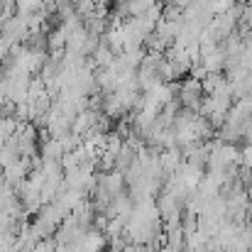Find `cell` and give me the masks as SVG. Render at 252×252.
<instances>
[{"instance_id": "6da1fadb", "label": "cell", "mask_w": 252, "mask_h": 252, "mask_svg": "<svg viewBox=\"0 0 252 252\" xmlns=\"http://www.w3.org/2000/svg\"><path fill=\"white\" fill-rule=\"evenodd\" d=\"M176 95H179V105L181 108H186V110H198V105H201V98H203V86L201 81H196V79H184L179 88H176Z\"/></svg>"}, {"instance_id": "7a4b0ae2", "label": "cell", "mask_w": 252, "mask_h": 252, "mask_svg": "<svg viewBox=\"0 0 252 252\" xmlns=\"http://www.w3.org/2000/svg\"><path fill=\"white\" fill-rule=\"evenodd\" d=\"M240 167L252 171V142H248V145L240 150Z\"/></svg>"}, {"instance_id": "3957f363", "label": "cell", "mask_w": 252, "mask_h": 252, "mask_svg": "<svg viewBox=\"0 0 252 252\" xmlns=\"http://www.w3.org/2000/svg\"><path fill=\"white\" fill-rule=\"evenodd\" d=\"M245 193H248V201L252 203V176L245 181Z\"/></svg>"}]
</instances>
